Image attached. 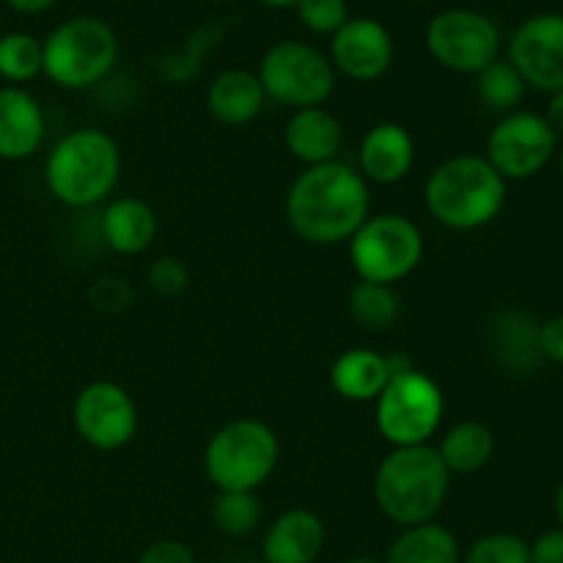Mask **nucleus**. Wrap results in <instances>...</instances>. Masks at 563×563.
Masks as SVG:
<instances>
[{
    "instance_id": "obj_2",
    "label": "nucleus",
    "mask_w": 563,
    "mask_h": 563,
    "mask_svg": "<svg viewBox=\"0 0 563 563\" xmlns=\"http://www.w3.org/2000/svg\"><path fill=\"white\" fill-rule=\"evenodd\" d=\"M509 181L482 154L443 159L423 185V203L440 225L451 231H478L500 218Z\"/></svg>"
},
{
    "instance_id": "obj_23",
    "label": "nucleus",
    "mask_w": 563,
    "mask_h": 563,
    "mask_svg": "<svg viewBox=\"0 0 563 563\" xmlns=\"http://www.w3.org/2000/svg\"><path fill=\"white\" fill-rule=\"evenodd\" d=\"M493 346L511 374H533L544 361L539 350V322L520 311H506L495 319Z\"/></svg>"
},
{
    "instance_id": "obj_17",
    "label": "nucleus",
    "mask_w": 563,
    "mask_h": 563,
    "mask_svg": "<svg viewBox=\"0 0 563 563\" xmlns=\"http://www.w3.org/2000/svg\"><path fill=\"white\" fill-rule=\"evenodd\" d=\"M44 141V113L33 93L22 86L0 88V159L22 163Z\"/></svg>"
},
{
    "instance_id": "obj_42",
    "label": "nucleus",
    "mask_w": 563,
    "mask_h": 563,
    "mask_svg": "<svg viewBox=\"0 0 563 563\" xmlns=\"http://www.w3.org/2000/svg\"><path fill=\"white\" fill-rule=\"evenodd\" d=\"M412 3H432V0H412Z\"/></svg>"
},
{
    "instance_id": "obj_9",
    "label": "nucleus",
    "mask_w": 563,
    "mask_h": 563,
    "mask_svg": "<svg viewBox=\"0 0 563 563\" xmlns=\"http://www.w3.org/2000/svg\"><path fill=\"white\" fill-rule=\"evenodd\" d=\"M258 82L273 102L286 108H322L335 91V69L328 55L306 42L273 44L258 64Z\"/></svg>"
},
{
    "instance_id": "obj_1",
    "label": "nucleus",
    "mask_w": 563,
    "mask_h": 563,
    "mask_svg": "<svg viewBox=\"0 0 563 563\" xmlns=\"http://www.w3.org/2000/svg\"><path fill=\"white\" fill-rule=\"evenodd\" d=\"M286 220L308 245H341L372 218V187L357 168L324 163L306 168L286 192Z\"/></svg>"
},
{
    "instance_id": "obj_21",
    "label": "nucleus",
    "mask_w": 563,
    "mask_h": 563,
    "mask_svg": "<svg viewBox=\"0 0 563 563\" xmlns=\"http://www.w3.org/2000/svg\"><path fill=\"white\" fill-rule=\"evenodd\" d=\"M390 379L388 355L368 346H355V350L341 352L330 366V385L335 394L355 405H366V401H377L385 385Z\"/></svg>"
},
{
    "instance_id": "obj_19",
    "label": "nucleus",
    "mask_w": 563,
    "mask_h": 563,
    "mask_svg": "<svg viewBox=\"0 0 563 563\" xmlns=\"http://www.w3.org/2000/svg\"><path fill=\"white\" fill-rule=\"evenodd\" d=\"M99 229H102L104 245L113 253L141 256L157 236V214L143 198L121 196L104 203Z\"/></svg>"
},
{
    "instance_id": "obj_14",
    "label": "nucleus",
    "mask_w": 563,
    "mask_h": 563,
    "mask_svg": "<svg viewBox=\"0 0 563 563\" xmlns=\"http://www.w3.org/2000/svg\"><path fill=\"white\" fill-rule=\"evenodd\" d=\"M394 36L374 16H350L335 36H330V64L335 75L355 82H374L394 66Z\"/></svg>"
},
{
    "instance_id": "obj_5",
    "label": "nucleus",
    "mask_w": 563,
    "mask_h": 563,
    "mask_svg": "<svg viewBox=\"0 0 563 563\" xmlns=\"http://www.w3.org/2000/svg\"><path fill=\"white\" fill-rule=\"evenodd\" d=\"M280 462V440L258 418H236L209 438L203 471L218 493H256Z\"/></svg>"
},
{
    "instance_id": "obj_3",
    "label": "nucleus",
    "mask_w": 563,
    "mask_h": 563,
    "mask_svg": "<svg viewBox=\"0 0 563 563\" xmlns=\"http://www.w3.org/2000/svg\"><path fill=\"white\" fill-rule=\"evenodd\" d=\"M119 179L121 148L99 126L66 132L44 163L49 196L69 209H91L108 201Z\"/></svg>"
},
{
    "instance_id": "obj_24",
    "label": "nucleus",
    "mask_w": 563,
    "mask_h": 563,
    "mask_svg": "<svg viewBox=\"0 0 563 563\" xmlns=\"http://www.w3.org/2000/svg\"><path fill=\"white\" fill-rule=\"evenodd\" d=\"M383 563H462V548L445 526L423 522L405 528L394 539Z\"/></svg>"
},
{
    "instance_id": "obj_38",
    "label": "nucleus",
    "mask_w": 563,
    "mask_h": 563,
    "mask_svg": "<svg viewBox=\"0 0 563 563\" xmlns=\"http://www.w3.org/2000/svg\"><path fill=\"white\" fill-rule=\"evenodd\" d=\"M553 509H555V520H559V528H563V478H561L559 489H555V504H553Z\"/></svg>"
},
{
    "instance_id": "obj_30",
    "label": "nucleus",
    "mask_w": 563,
    "mask_h": 563,
    "mask_svg": "<svg viewBox=\"0 0 563 563\" xmlns=\"http://www.w3.org/2000/svg\"><path fill=\"white\" fill-rule=\"evenodd\" d=\"M297 16L317 36H335L350 20L346 0H297Z\"/></svg>"
},
{
    "instance_id": "obj_7",
    "label": "nucleus",
    "mask_w": 563,
    "mask_h": 563,
    "mask_svg": "<svg viewBox=\"0 0 563 563\" xmlns=\"http://www.w3.org/2000/svg\"><path fill=\"white\" fill-rule=\"evenodd\" d=\"M445 416L443 388L416 366L390 374L388 385L374 401L377 432L394 449L427 445Z\"/></svg>"
},
{
    "instance_id": "obj_29",
    "label": "nucleus",
    "mask_w": 563,
    "mask_h": 563,
    "mask_svg": "<svg viewBox=\"0 0 563 563\" xmlns=\"http://www.w3.org/2000/svg\"><path fill=\"white\" fill-rule=\"evenodd\" d=\"M462 563H531V544L517 533H487L471 544Z\"/></svg>"
},
{
    "instance_id": "obj_36",
    "label": "nucleus",
    "mask_w": 563,
    "mask_h": 563,
    "mask_svg": "<svg viewBox=\"0 0 563 563\" xmlns=\"http://www.w3.org/2000/svg\"><path fill=\"white\" fill-rule=\"evenodd\" d=\"M544 121H548L550 130H553L555 135L563 137V91L550 93L548 110H544Z\"/></svg>"
},
{
    "instance_id": "obj_34",
    "label": "nucleus",
    "mask_w": 563,
    "mask_h": 563,
    "mask_svg": "<svg viewBox=\"0 0 563 563\" xmlns=\"http://www.w3.org/2000/svg\"><path fill=\"white\" fill-rule=\"evenodd\" d=\"M539 350L544 361L563 366V313L539 324Z\"/></svg>"
},
{
    "instance_id": "obj_41",
    "label": "nucleus",
    "mask_w": 563,
    "mask_h": 563,
    "mask_svg": "<svg viewBox=\"0 0 563 563\" xmlns=\"http://www.w3.org/2000/svg\"><path fill=\"white\" fill-rule=\"evenodd\" d=\"M559 165H561V174H563V148L559 152Z\"/></svg>"
},
{
    "instance_id": "obj_12",
    "label": "nucleus",
    "mask_w": 563,
    "mask_h": 563,
    "mask_svg": "<svg viewBox=\"0 0 563 563\" xmlns=\"http://www.w3.org/2000/svg\"><path fill=\"white\" fill-rule=\"evenodd\" d=\"M71 423L86 445L97 451H119L137 432V405L130 390L110 379L80 388L71 405Z\"/></svg>"
},
{
    "instance_id": "obj_32",
    "label": "nucleus",
    "mask_w": 563,
    "mask_h": 563,
    "mask_svg": "<svg viewBox=\"0 0 563 563\" xmlns=\"http://www.w3.org/2000/svg\"><path fill=\"white\" fill-rule=\"evenodd\" d=\"M91 302L99 311H121L132 302V291L124 280L119 278H99L91 286Z\"/></svg>"
},
{
    "instance_id": "obj_22",
    "label": "nucleus",
    "mask_w": 563,
    "mask_h": 563,
    "mask_svg": "<svg viewBox=\"0 0 563 563\" xmlns=\"http://www.w3.org/2000/svg\"><path fill=\"white\" fill-rule=\"evenodd\" d=\"M451 476H471L484 471L495 456V434L482 421H460L434 445Z\"/></svg>"
},
{
    "instance_id": "obj_15",
    "label": "nucleus",
    "mask_w": 563,
    "mask_h": 563,
    "mask_svg": "<svg viewBox=\"0 0 563 563\" xmlns=\"http://www.w3.org/2000/svg\"><path fill=\"white\" fill-rule=\"evenodd\" d=\"M357 165L366 181L399 185L416 165V137L399 121H379L363 135Z\"/></svg>"
},
{
    "instance_id": "obj_40",
    "label": "nucleus",
    "mask_w": 563,
    "mask_h": 563,
    "mask_svg": "<svg viewBox=\"0 0 563 563\" xmlns=\"http://www.w3.org/2000/svg\"><path fill=\"white\" fill-rule=\"evenodd\" d=\"M344 563H383V561H374V559H363V555H355V559H346Z\"/></svg>"
},
{
    "instance_id": "obj_33",
    "label": "nucleus",
    "mask_w": 563,
    "mask_h": 563,
    "mask_svg": "<svg viewBox=\"0 0 563 563\" xmlns=\"http://www.w3.org/2000/svg\"><path fill=\"white\" fill-rule=\"evenodd\" d=\"M137 563H196V555L185 542L176 539H159V542L148 544L141 553Z\"/></svg>"
},
{
    "instance_id": "obj_27",
    "label": "nucleus",
    "mask_w": 563,
    "mask_h": 563,
    "mask_svg": "<svg viewBox=\"0 0 563 563\" xmlns=\"http://www.w3.org/2000/svg\"><path fill=\"white\" fill-rule=\"evenodd\" d=\"M526 80H522L520 71L509 64V60L498 58L489 66H484L476 75V93L487 108L500 110V113H511L515 108H520V102L526 99Z\"/></svg>"
},
{
    "instance_id": "obj_35",
    "label": "nucleus",
    "mask_w": 563,
    "mask_h": 563,
    "mask_svg": "<svg viewBox=\"0 0 563 563\" xmlns=\"http://www.w3.org/2000/svg\"><path fill=\"white\" fill-rule=\"evenodd\" d=\"M531 563H563V528H550L531 544Z\"/></svg>"
},
{
    "instance_id": "obj_13",
    "label": "nucleus",
    "mask_w": 563,
    "mask_h": 563,
    "mask_svg": "<svg viewBox=\"0 0 563 563\" xmlns=\"http://www.w3.org/2000/svg\"><path fill=\"white\" fill-rule=\"evenodd\" d=\"M509 64L537 91H563V14L548 11L522 22L509 42Z\"/></svg>"
},
{
    "instance_id": "obj_16",
    "label": "nucleus",
    "mask_w": 563,
    "mask_h": 563,
    "mask_svg": "<svg viewBox=\"0 0 563 563\" xmlns=\"http://www.w3.org/2000/svg\"><path fill=\"white\" fill-rule=\"evenodd\" d=\"M328 542L324 520L311 509H289L269 526L262 542L264 563H313Z\"/></svg>"
},
{
    "instance_id": "obj_18",
    "label": "nucleus",
    "mask_w": 563,
    "mask_h": 563,
    "mask_svg": "<svg viewBox=\"0 0 563 563\" xmlns=\"http://www.w3.org/2000/svg\"><path fill=\"white\" fill-rule=\"evenodd\" d=\"M284 143L306 168L335 163L344 146V130L339 119L324 108H302L291 113L284 126Z\"/></svg>"
},
{
    "instance_id": "obj_37",
    "label": "nucleus",
    "mask_w": 563,
    "mask_h": 563,
    "mask_svg": "<svg viewBox=\"0 0 563 563\" xmlns=\"http://www.w3.org/2000/svg\"><path fill=\"white\" fill-rule=\"evenodd\" d=\"M5 3L14 11H20V14H42V11L53 9L58 0H5Z\"/></svg>"
},
{
    "instance_id": "obj_20",
    "label": "nucleus",
    "mask_w": 563,
    "mask_h": 563,
    "mask_svg": "<svg viewBox=\"0 0 563 563\" xmlns=\"http://www.w3.org/2000/svg\"><path fill=\"white\" fill-rule=\"evenodd\" d=\"M264 93L258 75L251 69H225L207 91V108L214 121L225 126H245L264 110Z\"/></svg>"
},
{
    "instance_id": "obj_39",
    "label": "nucleus",
    "mask_w": 563,
    "mask_h": 563,
    "mask_svg": "<svg viewBox=\"0 0 563 563\" xmlns=\"http://www.w3.org/2000/svg\"><path fill=\"white\" fill-rule=\"evenodd\" d=\"M264 5H273V9H295L297 0H258Z\"/></svg>"
},
{
    "instance_id": "obj_10",
    "label": "nucleus",
    "mask_w": 563,
    "mask_h": 563,
    "mask_svg": "<svg viewBox=\"0 0 563 563\" xmlns=\"http://www.w3.org/2000/svg\"><path fill=\"white\" fill-rule=\"evenodd\" d=\"M423 44L443 69L478 75L484 66L498 60L500 31L482 11L449 9L429 20Z\"/></svg>"
},
{
    "instance_id": "obj_31",
    "label": "nucleus",
    "mask_w": 563,
    "mask_h": 563,
    "mask_svg": "<svg viewBox=\"0 0 563 563\" xmlns=\"http://www.w3.org/2000/svg\"><path fill=\"white\" fill-rule=\"evenodd\" d=\"M146 284L154 295L176 297L190 286V267L176 256H159L148 264Z\"/></svg>"
},
{
    "instance_id": "obj_28",
    "label": "nucleus",
    "mask_w": 563,
    "mask_h": 563,
    "mask_svg": "<svg viewBox=\"0 0 563 563\" xmlns=\"http://www.w3.org/2000/svg\"><path fill=\"white\" fill-rule=\"evenodd\" d=\"M212 522L229 537H247L262 522V500L256 493H218L212 500Z\"/></svg>"
},
{
    "instance_id": "obj_6",
    "label": "nucleus",
    "mask_w": 563,
    "mask_h": 563,
    "mask_svg": "<svg viewBox=\"0 0 563 563\" xmlns=\"http://www.w3.org/2000/svg\"><path fill=\"white\" fill-rule=\"evenodd\" d=\"M44 75L66 91L93 88L119 60V36L99 16H71L42 42Z\"/></svg>"
},
{
    "instance_id": "obj_4",
    "label": "nucleus",
    "mask_w": 563,
    "mask_h": 563,
    "mask_svg": "<svg viewBox=\"0 0 563 563\" xmlns=\"http://www.w3.org/2000/svg\"><path fill=\"white\" fill-rule=\"evenodd\" d=\"M451 473L434 445L394 449L374 473L377 509L394 526L412 528L434 522L449 498Z\"/></svg>"
},
{
    "instance_id": "obj_8",
    "label": "nucleus",
    "mask_w": 563,
    "mask_h": 563,
    "mask_svg": "<svg viewBox=\"0 0 563 563\" xmlns=\"http://www.w3.org/2000/svg\"><path fill=\"white\" fill-rule=\"evenodd\" d=\"M346 245L357 280L385 286L399 284L416 273L427 251L423 231L399 212L372 214Z\"/></svg>"
},
{
    "instance_id": "obj_26",
    "label": "nucleus",
    "mask_w": 563,
    "mask_h": 563,
    "mask_svg": "<svg viewBox=\"0 0 563 563\" xmlns=\"http://www.w3.org/2000/svg\"><path fill=\"white\" fill-rule=\"evenodd\" d=\"M44 75V47L31 33H5L0 36V77L11 86L36 80Z\"/></svg>"
},
{
    "instance_id": "obj_11",
    "label": "nucleus",
    "mask_w": 563,
    "mask_h": 563,
    "mask_svg": "<svg viewBox=\"0 0 563 563\" xmlns=\"http://www.w3.org/2000/svg\"><path fill=\"white\" fill-rule=\"evenodd\" d=\"M559 154V135L544 115L531 110H511L487 135V154L506 181H526L542 174Z\"/></svg>"
},
{
    "instance_id": "obj_25",
    "label": "nucleus",
    "mask_w": 563,
    "mask_h": 563,
    "mask_svg": "<svg viewBox=\"0 0 563 563\" xmlns=\"http://www.w3.org/2000/svg\"><path fill=\"white\" fill-rule=\"evenodd\" d=\"M350 317L366 330H388L401 317V300L394 286L357 280L346 297Z\"/></svg>"
}]
</instances>
